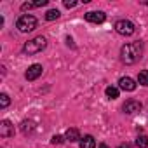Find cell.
<instances>
[{"label": "cell", "instance_id": "obj_9", "mask_svg": "<svg viewBox=\"0 0 148 148\" xmlns=\"http://www.w3.org/2000/svg\"><path fill=\"white\" fill-rule=\"evenodd\" d=\"M119 86H120V89H124V91H134L136 89V82L131 79V77H122L120 80H119Z\"/></svg>", "mask_w": 148, "mask_h": 148}, {"label": "cell", "instance_id": "obj_8", "mask_svg": "<svg viewBox=\"0 0 148 148\" xmlns=\"http://www.w3.org/2000/svg\"><path fill=\"white\" fill-rule=\"evenodd\" d=\"M14 134V125L9 120H2L0 122V136L2 138H9Z\"/></svg>", "mask_w": 148, "mask_h": 148}, {"label": "cell", "instance_id": "obj_2", "mask_svg": "<svg viewBox=\"0 0 148 148\" xmlns=\"http://www.w3.org/2000/svg\"><path fill=\"white\" fill-rule=\"evenodd\" d=\"M45 45H47V38L40 35V37H35V38L28 40V42L25 44V47H23V52L28 54V56L38 54V52H42V51L45 49Z\"/></svg>", "mask_w": 148, "mask_h": 148}, {"label": "cell", "instance_id": "obj_11", "mask_svg": "<svg viewBox=\"0 0 148 148\" xmlns=\"http://www.w3.org/2000/svg\"><path fill=\"white\" fill-rule=\"evenodd\" d=\"M80 148H96V139L92 136H84L80 139Z\"/></svg>", "mask_w": 148, "mask_h": 148}, {"label": "cell", "instance_id": "obj_21", "mask_svg": "<svg viewBox=\"0 0 148 148\" xmlns=\"http://www.w3.org/2000/svg\"><path fill=\"white\" fill-rule=\"evenodd\" d=\"M32 7H35L33 4H23V11H26V9H32Z\"/></svg>", "mask_w": 148, "mask_h": 148}, {"label": "cell", "instance_id": "obj_20", "mask_svg": "<svg viewBox=\"0 0 148 148\" xmlns=\"http://www.w3.org/2000/svg\"><path fill=\"white\" fill-rule=\"evenodd\" d=\"M75 5H77V2H70V0H64V7L70 9V7H75Z\"/></svg>", "mask_w": 148, "mask_h": 148}, {"label": "cell", "instance_id": "obj_3", "mask_svg": "<svg viewBox=\"0 0 148 148\" xmlns=\"http://www.w3.org/2000/svg\"><path fill=\"white\" fill-rule=\"evenodd\" d=\"M16 26H18L19 32L28 33V32H33V30L37 28V19H35L33 16H30V14H25V16H21V18L18 19Z\"/></svg>", "mask_w": 148, "mask_h": 148}, {"label": "cell", "instance_id": "obj_5", "mask_svg": "<svg viewBox=\"0 0 148 148\" xmlns=\"http://www.w3.org/2000/svg\"><path fill=\"white\" fill-rule=\"evenodd\" d=\"M42 71H44V68H42V64H32L28 70H26V73H25V77H26V80H37L40 75H42Z\"/></svg>", "mask_w": 148, "mask_h": 148}, {"label": "cell", "instance_id": "obj_22", "mask_svg": "<svg viewBox=\"0 0 148 148\" xmlns=\"http://www.w3.org/2000/svg\"><path fill=\"white\" fill-rule=\"evenodd\" d=\"M117 148H129V145H125V143H124V145H119Z\"/></svg>", "mask_w": 148, "mask_h": 148}, {"label": "cell", "instance_id": "obj_10", "mask_svg": "<svg viewBox=\"0 0 148 148\" xmlns=\"http://www.w3.org/2000/svg\"><path fill=\"white\" fill-rule=\"evenodd\" d=\"M64 139H66V141H70V143H75V141H79V139H82V138H80V132H79V129H75V127H70V129L66 131V136H64Z\"/></svg>", "mask_w": 148, "mask_h": 148}, {"label": "cell", "instance_id": "obj_7", "mask_svg": "<svg viewBox=\"0 0 148 148\" xmlns=\"http://www.w3.org/2000/svg\"><path fill=\"white\" fill-rule=\"evenodd\" d=\"M86 19L89 21V23H103L105 19H106V16H105V12H101V11H91V12H87L86 14Z\"/></svg>", "mask_w": 148, "mask_h": 148}, {"label": "cell", "instance_id": "obj_18", "mask_svg": "<svg viewBox=\"0 0 148 148\" xmlns=\"http://www.w3.org/2000/svg\"><path fill=\"white\" fill-rule=\"evenodd\" d=\"M63 141H64V138H63V136H58V134H56V136H52V139H51V143H52V145H61Z\"/></svg>", "mask_w": 148, "mask_h": 148}, {"label": "cell", "instance_id": "obj_23", "mask_svg": "<svg viewBox=\"0 0 148 148\" xmlns=\"http://www.w3.org/2000/svg\"><path fill=\"white\" fill-rule=\"evenodd\" d=\"M99 148H108V146H106L105 143H101V145H99Z\"/></svg>", "mask_w": 148, "mask_h": 148}, {"label": "cell", "instance_id": "obj_19", "mask_svg": "<svg viewBox=\"0 0 148 148\" xmlns=\"http://www.w3.org/2000/svg\"><path fill=\"white\" fill-rule=\"evenodd\" d=\"M33 5L35 7H44V5H47V0H37V2H33Z\"/></svg>", "mask_w": 148, "mask_h": 148}, {"label": "cell", "instance_id": "obj_1", "mask_svg": "<svg viewBox=\"0 0 148 148\" xmlns=\"http://www.w3.org/2000/svg\"><path fill=\"white\" fill-rule=\"evenodd\" d=\"M143 54V44L141 42H132V44H125L120 49V58L125 64H134Z\"/></svg>", "mask_w": 148, "mask_h": 148}, {"label": "cell", "instance_id": "obj_12", "mask_svg": "<svg viewBox=\"0 0 148 148\" xmlns=\"http://www.w3.org/2000/svg\"><path fill=\"white\" fill-rule=\"evenodd\" d=\"M138 82H139L141 86H146V87H148V70H141V71L138 73Z\"/></svg>", "mask_w": 148, "mask_h": 148}, {"label": "cell", "instance_id": "obj_17", "mask_svg": "<svg viewBox=\"0 0 148 148\" xmlns=\"http://www.w3.org/2000/svg\"><path fill=\"white\" fill-rule=\"evenodd\" d=\"M9 103H11V99H9V96L4 92V94H0V106L2 108H5V106H9Z\"/></svg>", "mask_w": 148, "mask_h": 148}, {"label": "cell", "instance_id": "obj_4", "mask_svg": "<svg viewBox=\"0 0 148 148\" xmlns=\"http://www.w3.org/2000/svg\"><path fill=\"white\" fill-rule=\"evenodd\" d=\"M134 30H136V26H134V23L129 21V19H119V21L115 23V32L120 33V35H124V37H131V35L134 33Z\"/></svg>", "mask_w": 148, "mask_h": 148}, {"label": "cell", "instance_id": "obj_6", "mask_svg": "<svg viewBox=\"0 0 148 148\" xmlns=\"http://www.w3.org/2000/svg\"><path fill=\"white\" fill-rule=\"evenodd\" d=\"M122 110H124L125 113H136V112L141 110V103H139L138 99H127V101L124 103Z\"/></svg>", "mask_w": 148, "mask_h": 148}, {"label": "cell", "instance_id": "obj_15", "mask_svg": "<svg viewBox=\"0 0 148 148\" xmlns=\"http://www.w3.org/2000/svg\"><path fill=\"white\" fill-rule=\"evenodd\" d=\"M59 18V11L58 9H51V11H47V14H45V19L47 21H54V19H58Z\"/></svg>", "mask_w": 148, "mask_h": 148}, {"label": "cell", "instance_id": "obj_16", "mask_svg": "<svg viewBox=\"0 0 148 148\" xmlns=\"http://www.w3.org/2000/svg\"><path fill=\"white\" fill-rule=\"evenodd\" d=\"M106 96H108L110 99H117V98H119V89H117V87H112V86L106 87Z\"/></svg>", "mask_w": 148, "mask_h": 148}, {"label": "cell", "instance_id": "obj_13", "mask_svg": "<svg viewBox=\"0 0 148 148\" xmlns=\"http://www.w3.org/2000/svg\"><path fill=\"white\" fill-rule=\"evenodd\" d=\"M136 146L138 148H148V136H145V134L138 136L136 138Z\"/></svg>", "mask_w": 148, "mask_h": 148}, {"label": "cell", "instance_id": "obj_24", "mask_svg": "<svg viewBox=\"0 0 148 148\" xmlns=\"http://www.w3.org/2000/svg\"><path fill=\"white\" fill-rule=\"evenodd\" d=\"M146 5H148V2H146Z\"/></svg>", "mask_w": 148, "mask_h": 148}, {"label": "cell", "instance_id": "obj_14", "mask_svg": "<svg viewBox=\"0 0 148 148\" xmlns=\"http://www.w3.org/2000/svg\"><path fill=\"white\" fill-rule=\"evenodd\" d=\"M33 129H35V124L32 120H23L21 122V131L23 132H32Z\"/></svg>", "mask_w": 148, "mask_h": 148}]
</instances>
